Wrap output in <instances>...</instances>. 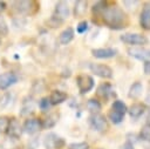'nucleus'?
Segmentation results:
<instances>
[{"mask_svg": "<svg viewBox=\"0 0 150 149\" xmlns=\"http://www.w3.org/2000/svg\"><path fill=\"white\" fill-rule=\"evenodd\" d=\"M93 15L112 29H123L129 25L128 15L120 6L115 4L103 1L97 2L93 7Z\"/></svg>", "mask_w": 150, "mask_h": 149, "instance_id": "f257e3e1", "label": "nucleus"}, {"mask_svg": "<svg viewBox=\"0 0 150 149\" xmlns=\"http://www.w3.org/2000/svg\"><path fill=\"white\" fill-rule=\"evenodd\" d=\"M120 39L124 43L134 45V46H137V45L143 46V45L148 43V38L143 34H139V33H125V34H122L120 36Z\"/></svg>", "mask_w": 150, "mask_h": 149, "instance_id": "f03ea898", "label": "nucleus"}, {"mask_svg": "<svg viewBox=\"0 0 150 149\" xmlns=\"http://www.w3.org/2000/svg\"><path fill=\"white\" fill-rule=\"evenodd\" d=\"M89 123L91 128L98 133H104L108 129V121L102 114H91L89 117Z\"/></svg>", "mask_w": 150, "mask_h": 149, "instance_id": "7ed1b4c3", "label": "nucleus"}, {"mask_svg": "<svg viewBox=\"0 0 150 149\" xmlns=\"http://www.w3.org/2000/svg\"><path fill=\"white\" fill-rule=\"evenodd\" d=\"M63 138L55 133H48L43 138V147L46 149H60L63 147Z\"/></svg>", "mask_w": 150, "mask_h": 149, "instance_id": "20e7f679", "label": "nucleus"}, {"mask_svg": "<svg viewBox=\"0 0 150 149\" xmlns=\"http://www.w3.org/2000/svg\"><path fill=\"white\" fill-rule=\"evenodd\" d=\"M76 83H77V88L81 94H87L94 88V79L87 74L79 75L76 77Z\"/></svg>", "mask_w": 150, "mask_h": 149, "instance_id": "39448f33", "label": "nucleus"}, {"mask_svg": "<svg viewBox=\"0 0 150 149\" xmlns=\"http://www.w3.org/2000/svg\"><path fill=\"white\" fill-rule=\"evenodd\" d=\"M14 6H15V9L18 13L25 14V15L34 14L39 9L36 2H34V1H16V2H14Z\"/></svg>", "mask_w": 150, "mask_h": 149, "instance_id": "423d86ee", "label": "nucleus"}, {"mask_svg": "<svg viewBox=\"0 0 150 149\" xmlns=\"http://www.w3.org/2000/svg\"><path fill=\"white\" fill-rule=\"evenodd\" d=\"M89 68H90L91 73H94L95 75H97V76H100L102 79H111L112 77V69L107 65L90 63Z\"/></svg>", "mask_w": 150, "mask_h": 149, "instance_id": "0eeeda50", "label": "nucleus"}, {"mask_svg": "<svg viewBox=\"0 0 150 149\" xmlns=\"http://www.w3.org/2000/svg\"><path fill=\"white\" fill-rule=\"evenodd\" d=\"M128 53L130 56L141 60V61H148L150 60V49L144 47H132L128 49Z\"/></svg>", "mask_w": 150, "mask_h": 149, "instance_id": "6e6552de", "label": "nucleus"}, {"mask_svg": "<svg viewBox=\"0 0 150 149\" xmlns=\"http://www.w3.org/2000/svg\"><path fill=\"white\" fill-rule=\"evenodd\" d=\"M41 122L39 118H28L25 121L23 126H22V131H25L28 135H33L35 133H38L41 129Z\"/></svg>", "mask_w": 150, "mask_h": 149, "instance_id": "1a4fd4ad", "label": "nucleus"}, {"mask_svg": "<svg viewBox=\"0 0 150 149\" xmlns=\"http://www.w3.org/2000/svg\"><path fill=\"white\" fill-rule=\"evenodd\" d=\"M91 54L96 59H110L117 54V50L115 48H111V47L94 48V49H91Z\"/></svg>", "mask_w": 150, "mask_h": 149, "instance_id": "9d476101", "label": "nucleus"}, {"mask_svg": "<svg viewBox=\"0 0 150 149\" xmlns=\"http://www.w3.org/2000/svg\"><path fill=\"white\" fill-rule=\"evenodd\" d=\"M7 133L13 138H19L21 136V134H22V127H21V124H20V122H19L18 118H15V117L9 118Z\"/></svg>", "mask_w": 150, "mask_h": 149, "instance_id": "9b49d317", "label": "nucleus"}, {"mask_svg": "<svg viewBox=\"0 0 150 149\" xmlns=\"http://www.w3.org/2000/svg\"><path fill=\"white\" fill-rule=\"evenodd\" d=\"M139 23L143 29L150 31V2H145L143 5L139 16Z\"/></svg>", "mask_w": 150, "mask_h": 149, "instance_id": "f8f14e48", "label": "nucleus"}, {"mask_svg": "<svg viewBox=\"0 0 150 149\" xmlns=\"http://www.w3.org/2000/svg\"><path fill=\"white\" fill-rule=\"evenodd\" d=\"M18 81V75L12 72L0 74V89H6Z\"/></svg>", "mask_w": 150, "mask_h": 149, "instance_id": "ddd939ff", "label": "nucleus"}, {"mask_svg": "<svg viewBox=\"0 0 150 149\" xmlns=\"http://www.w3.org/2000/svg\"><path fill=\"white\" fill-rule=\"evenodd\" d=\"M54 16H56L61 21H64L69 16V6H68V4L66 1H59L56 4Z\"/></svg>", "mask_w": 150, "mask_h": 149, "instance_id": "4468645a", "label": "nucleus"}, {"mask_svg": "<svg viewBox=\"0 0 150 149\" xmlns=\"http://www.w3.org/2000/svg\"><path fill=\"white\" fill-rule=\"evenodd\" d=\"M96 95H97L98 97H101L102 100H104V102H107V100L109 99V96L115 95V93L112 92V88H111V84H110V83L103 82V83H101V84L97 87Z\"/></svg>", "mask_w": 150, "mask_h": 149, "instance_id": "2eb2a0df", "label": "nucleus"}, {"mask_svg": "<svg viewBox=\"0 0 150 149\" xmlns=\"http://www.w3.org/2000/svg\"><path fill=\"white\" fill-rule=\"evenodd\" d=\"M67 94L64 93V92H62V90H53L52 93H50V96L48 97L49 99V102H50V104L52 106H55V104H60V103H62V102H64L66 100H67Z\"/></svg>", "mask_w": 150, "mask_h": 149, "instance_id": "dca6fc26", "label": "nucleus"}, {"mask_svg": "<svg viewBox=\"0 0 150 149\" xmlns=\"http://www.w3.org/2000/svg\"><path fill=\"white\" fill-rule=\"evenodd\" d=\"M74 35H75L74 29L71 27H67L59 35V42H60V45H63V46L64 45H68L74 39Z\"/></svg>", "mask_w": 150, "mask_h": 149, "instance_id": "f3484780", "label": "nucleus"}, {"mask_svg": "<svg viewBox=\"0 0 150 149\" xmlns=\"http://www.w3.org/2000/svg\"><path fill=\"white\" fill-rule=\"evenodd\" d=\"M144 111H145V106L142 103H132L128 108V113L132 118H138L144 114Z\"/></svg>", "mask_w": 150, "mask_h": 149, "instance_id": "a211bd4d", "label": "nucleus"}, {"mask_svg": "<svg viewBox=\"0 0 150 149\" xmlns=\"http://www.w3.org/2000/svg\"><path fill=\"white\" fill-rule=\"evenodd\" d=\"M142 92H143V86L141 82L136 81L134 82L130 88H129V93H128V96L130 99H138L141 95H142Z\"/></svg>", "mask_w": 150, "mask_h": 149, "instance_id": "6ab92c4d", "label": "nucleus"}, {"mask_svg": "<svg viewBox=\"0 0 150 149\" xmlns=\"http://www.w3.org/2000/svg\"><path fill=\"white\" fill-rule=\"evenodd\" d=\"M57 121H59V114L57 113H52L41 122V127L45 128V129L53 128L57 123Z\"/></svg>", "mask_w": 150, "mask_h": 149, "instance_id": "aec40b11", "label": "nucleus"}, {"mask_svg": "<svg viewBox=\"0 0 150 149\" xmlns=\"http://www.w3.org/2000/svg\"><path fill=\"white\" fill-rule=\"evenodd\" d=\"M87 108L91 114H98L102 108V104L97 99H89L87 101Z\"/></svg>", "mask_w": 150, "mask_h": 149, "instance_id": "412c9836", "label": "nucleus"}, {"mask_svg": "<svg viewBox=\"0 0 150 149\" xmlns=\"http://www.w3.org/2000/svg\"><path fill=\"white\" fill-rule=\"evenodd\" d=\"M87 1H76L75 2V7H74V15L75 18H80L83 16L87 12Z\"/></svg>", "mask_w": 150, "mask_h": 149, "instance_id": "4be33fe9", "label": "nucleus"}, {"mask_svg": "<svg viewBox=\"0 0 150 149\" xmlns=\"http://www.w3.org/2000/svg\"><path fill=\"white\" fill-rule=\"evenodd\" d=\"M108 118L110 120L111 123H114V124H120V123L123 121L124 115L121 114V113H118V111H115V110L110 109L109 113H108Z\"/></svg>", "mask_w": 150, "mask_h": 149, "instance_id": "5701e85b", "label": "nucleus"}, {"mask_svg": "<svg viewBox=\"0 0 150 149\" xmlns=\"http://www.w3.org/2000/svg\"><path fill=\"white\" fill-rule=\"evenodd\" d=\"M111 109L115 110V111H118V113H121V114H123V115L128 111L127 104H125L123 101H121V100H115V101L112 102V104H111Z\"/></svg>", "mask_w": 150, "mask_h": 149, "instance_id": "b1692460", "label": "nucleus"}, {"mask_svg": "<svg viewBox=\"0 0 150 149\" xmlns=\"http://www.w3.org/2000/svg\"><path fill=\"white\" fill-rule=\"evenodd\" d=\"M139 137L143 141L150 142V123H146L143 126V128L141 129V133H139Z\"/></svg>", "mask_w": 150, "mask_h": 149, "instance_id": "393cba45", "label": "nucleus"}, {"mask_svg": "<svg viewBox=\"0 0 150 149\" xmlns=\"http://www.w3.org/2000/svg\"><path fill=\"white\" fill-rule=\"evenodd\" d=\"M50 102H49V99L48 97H42L40 101H39V108L42 110V111H48L49 108H50Z\"/></svg>", "mask_w": 150, "mask_h": 149, "instance_id": "a878e982", "label": "nucleus"}, {"mask_svg": "<svg viewBox=\"0 0 150 149\" xmlns=\"http://www.w3.org/2000/svg\"><path fill=\"white\" fill-rule=\"evenodd\" d=\"M8 34V26H7V22L5 20V18L2 15H0V36H5Z\"/></svg>", "mask_w": 150, "mask_h": 149, "instance_id": "bb28decb", "label": "nucleus"}, {"mask_svg": "<svg viewBox=\"0 0 150 149\" xmlns=\"http://www.w3.org/2000/svg\"><path fill=\"white\" fill-rule=\"evenodd\" d=\"M9 118L7 116H0V133H7Z\"/></svg>", "mask_w": 150, "mask_h": 149, "instance_id": "cd10ccee", "label": "nucleus"}, {"mask_svg": "<svg viewBox=\"0 0 150 149\" xmlns=\"http://www.w3.org/2000/svg\"><path fill=\"white\" fill-rule=\"evenodd\" d=\"M68 149H89V144L87 142H74L68 145Z\"/></svg>", "mask_w": 150, "mask_h": 149, "instance_id": "c85d7f7f", "label": "nucleus"}, {"mask_svg": "<svg viewBox=\"0 0 150 149\" xmlns=\"http://www.w3.org/2000/svg\"><path fill=\"white\" fill-rule=\"evenodd\" d=\"M87 29H88V22H87L86 20H83V21H80V22L77 23V26H76V32H77L79 34H82V33H84Z\"/></svg>", "mask_w": 150, "mask_h": 149, "instance_id": "c756f323", "label": "nucleus"}, {"mask_svg": "<svg viewBox=\"0 0 150 149\" xmlns=\"http://www.w3.org/2000/svg\"><path fill=\"white\" fill-rule=\"evenodd\" d=\"M62 22H63V21H61L60 19H57V18L54 16V15H53V16L50 18V20L48 21V23H49L52 27H54V28H55V27H60V25H61Z\"/></svg>", "mask_w": 150, "mask_h": 149, "instance_id": "7c9ffc66", "label": "nucleus"}, {"mask_svg": "<svg viewBox=\"0 0 150 149\" xmlns=\"http://www.w3.org/2000/svg\"><path fill=\"white\" fill-rule=\"evenodd\" d=\"M143 70H144V74L150 75V60L144 61V63H143Z\"/></svg>", "mask_w": 150, "mask_h": 149, "instance_id": "2f4dec72", "label": "nucleus"}, {"mask_svg": "<svg viewBox=\"0 0 150 149\" xmlns=\"http://www.w3.org/2000/svg\"><path fill=\"white\" fill-rule=\"evenodd\" d=\"M122 149H135V148H134V144H132L130 141H127V142L123 144Z\"/></svg>", "mask_w": 150, "mask_h": 149, "instance_id": "473e14b6", "label": "nucleus"}, {"mask_svg": "<svg viewBox=\"0 0 150 149\" xmlns=\"http://www.w3.org/2000/svg\"><path fill=\"white\" fill-rule=\"evenodd\" d=\"M4 8H5V2H1L0 1V11H2Z\"/></svg>", "mask_w": 150, "mask_h": 149, "instance_id": "72a5a7b5", "label": "nucleus"}, {"mask_svg": "<svg viewBox=\"0 0 150 149\" xmlns=\"http://www.w3.org/2000/svg\"><path fill=\"white\" fill-rule=\"evenodd\" d=\"M0 45H1V36H0Z\"/></svg>", "mask_w": 150, "mask_h": 149, "instance_id": "f704fd0d", "label": "nucleus"}, {"mask_svg": "<svg viewBox=\"0 0 150 149\" xmlns=\"http://www.w3.org/2000/svg\"><path fill=\"white\" fill-rule=\"evenodd\" d=\"M98 149H102V148H98Z\"/></svg>", "mask_w": 150, "mask_h": 149, "instance_id": "c9c22d12", "label": "nucleus"}]
</instances>
